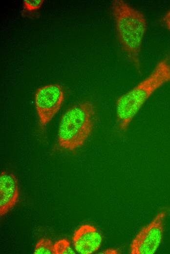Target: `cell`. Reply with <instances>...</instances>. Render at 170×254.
Masks as SVG:
<instances>
[{
    "instance_id": "cell-1",
    "label": "cell",
    "mask_w": 170,
    "mask_h": 254,
    "mask_svg": "<svg viewBox=\"0 0 170 254\" xmlns=\"http://www.w3.org/2000/svg\"><path fill=\"white\" fill-rule=\"evenodd\" d=\"M110 7L121 47L128 61L141 74L140 56L148 27L146 19L140 11L123 0L112 1Z\"/></svg>"
},
{
    "instance_id": "cell-2",
    "label": "cell",
    "mask_w": 170,
    "mask_h": 254,
    "mask_svg": "<svg viewBox=\"0 0 170 254\" xmlns=\"http://www.w3.org/2000/svg\"><path fill=\"white\" fill-rule=\"evenodd\" d=\"M170 81V63L164 59L151 73L127 92L115 103L116 123L118 131L126 132L135 116L152 94Z\"/></svg>"
},
{
    "instance_id": "cell-3",
    "label": "cell",
    "mask_w": 170,
    "mask_h": 254,
    "mask_svg": "<svg viewBox=\"0 0 170 254\" xmlns=\"http://www.w3.org/2000/svg\"><path fill=\"white\" fill-rule=\"evenodd\" d=\"M95 123V109L89 101L70 106L59 123L57 142L62 148L73 151L84 145L91 134Z\"/></svg>"
},
{
    "instance_id": "cell-4",
    "label": "cell",
    "mask_w": 170,
    "mask_h": 254,
    "mask_svg": "<svg viewBox=\"0 0 170 254\" xmlns=\"http://www.w3.org/2000/svg\"><path fill=\"white\" fill-rule=\"evenodd\" d=\"M168 208L160 211L154 218L143 227L132 240L129 247L131 254H153L162 241L164 223Z\"/></svg>"
},
{
    "instance_id": "cell-5",
    "label": "cell",
    "mask_w": 170,
    "mask_h": 254,
    "mask_svg": "<svg viewBox=\"0 0 170 254\" xmlns=\"http://www.w3.org/2000/svg\"><path fill=\"white\" fill-rule=\"evenodd\" d=\"M63 87L50 84L39 87L35 93V106L39 126L45 127L60 109L64 100Z\"/></svg>"
},
{
    "instance_id": "cell-6",
    "label": "cell",
    "mask_w": 170,
    "mask_h": 254,
    "mask_svg": "<svg viewBox=\"0 0 170 254\" xmlns=\"http://www.w3.org/2000/svg\"><path fill=\"white\" fill-rule=\"evenodd\" d=\"M74 248L81 254H91L101 246L103 238L99 230L90 224L81 225L74 232L72 237Z\"/></svg>"
},
{
    "instance_id": "cell-7",
    "label": "cell",
    "mask_w": 170,
    "mask_h": 254,
    "mask_svg": "<svg viewBox=\"0 0 170 254\" xmlns=\"http://www.w3.org/2000/svg\"><path fill=\"white\" fill-rule=\"evenodd\" d=\"M19 189L16 176L3 170L0 174V216L11 210L19 200Z\"/></svg>"
},
{
    "instance_id": "cell-8",
    "label": "cell",
    "mask_w": 170,
    "mask_h": 254,
    "mask_svg": "<svg viewBox=\"0 0 170 254\" xmlns=\"http://www.w3.org/2000/svg\"><path fill=\"white\" fill-rule=\"evenodd\" d=\"M34 254H54V244L51 240L46 238L40 239L36 243Z\"/></svg>"
},
{
    "instance_id": "cell-9",
    "label": "cell",
    "mask_w": 170,
    "mask_h": 254,
    "mask_svg": "<svg viewBox=\"0 0 170 254\" xmlns=\"http://www.w3.org/2000/svg\"><path fill=\"white\" fill-rule=\"evenodd\" d=\"M54 254H74L70 242L66 238L61 239L54 244Z\"/></svg>"
},
{
    "instance_id": "cell-10",
    "label": "cell",
    "mask_w": 170,
    "mask_h": 254,
    "mask_svg": "<svg viewBox=\"0 0 170 254\" xmlns=\"http://www.w3.org/2000/svg\"><path fill=\"white\" fill-rule=\"evenodd\" d=\"M44 1V0H24L23 9L29 12L36 11L41 7Z\"/></svg>"
},
{
    "instance_id": "cell-11",
    "label": "cell",
    "mask_w": 170,
    "mask_h": 254,
    "mask_svg": "<svg viewBox=\"0 0 170 254\" xmlns=\"http://www.w3.org/2000/svg\"><path fill=\"white\" fill-rule=\"evenodd\" d=\"M163 20L167 28L170 31V9L166 13Z\"/></svg>"
},
{
    "instance_id": "cell-12",
    "label": "cell",
    "mask_w": 170,
    "mask_h": 254,
    "mask_svg": "<svg viewBox=\"0 0 170 254\" xmlns=\"http://www.w3.org/2000/svg\"><path fill=\"white\" fill-rule=\"evenodd\" d=\"M118 252H119L116 249H113V248H109V249H107L104 250L101 254H118Z\"/></svg>"
}]
</instances>
